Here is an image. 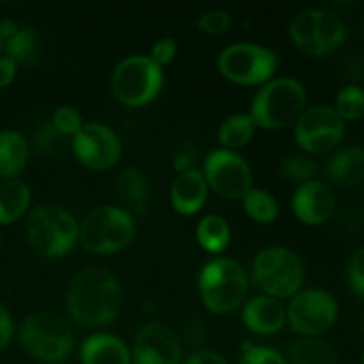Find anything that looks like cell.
Segmentation results:
<instances>
[{
	"mask_svg": "<svg viewBox=\"0 0 364 364\" xmlns=\"http://www.w3.org/2000/svg\"><path fill=\"white\" fill-rule=\"evenodd\" d=\"M347 39V27L340 14L329 9H318V21H316V45H318L320 57L333 53L340 48Z\"/></svg>",
	"mask_w": 364,
	"mask_h": 364,
	"instance_id": "cell-25",
	"label": "cell"
},
{
	"mask_svg": "<svg viewBox=\"0 0 364 364\" xmlns=\"http://www.w3.org/2000/svg\"><path fill=\"white\" fill-rule=\"evenodd\" d=\"M18 31H20V27H18V23L14 20H9V18L0 20V41L2 43L9 41Z\"/></svg>",
	"mask_w": 364,
	"mask_h": 364,
	"instance_id": "cell-42",
	"label": "cell"
},
{
	"mask_svg": "<svg viewBox=\"0 0 364 364\" xmlns=\"http://www.w3.org/2000/svg\"><path fill=\"white\" fill-rule=\"evenodd\" d=\"M363 36H364V28H363Z\"/></svg>",
	"mask_w": 364,
	"mask_h": 364,
	"instance_id": "cell-45",
	"label": "cell"
},
{
	"mask_svg": "<svg viewBox=\"0 0 364 364\" xmlns=\"http://www.w3.org/2000/svg\"><path fill=\"white\" fill-rule=\"evenodd\" d=\"M196 238H198L199 245L206 252H210V255H220L230 245V224H228V220L224 217L210 213V215H205L199 220L198 228H196Z\"/></svg>",
	"mask_w": 364,
	"mask_h": 364,
	"instance_id": "cell-24",
	"label": "cell"
},
{
	"mask_svg": "<svg viewBox=\"0 0 364 364\" xmlns=\"http://www.w3.org/2000/svg\"><path fill=\"white\" fill-rule=\"evenodd\" d=\"M338 116L343 121H355L364 116V89L359 85H347L336 96Z\"/></svg>",
	"mask_w": 364,
	"mask_h": 364,
	"instance_id": "cell-30",
	"label": "cell"
},
{
	"mask_svg": "<svg viewBox=\"0 0 364 364\" xmlns=\"http://www.w3.org/2000/svg\"><path fill=\"white\" fill-rule=\"evenodd\" d=\"M2 52H4V43L0 41V55H2Z\"/></svg>",
	"mask_w": 364,
	"mask_h": 364,
	"instance_id": "cell-43",
	"label": "cell"
},
{
	"mask_svg": "<svg viewBox=\"0 0 364 364\" xmlns=\"http://www.w3.org/2000/svg\"><path fill=\"white\" fill-rule=\"evenodd\" d=\"M291 212L308 226L323 224L334 212V194L320 181H308L299 185L291 196Z\"/></svg>",
	"mask_w": 364,
	"mask_h": 364,
	"instance_id": "cell-15",
	"label": "cell"
},
{
	"mask_svg": "<svg viewBox=\"0 0 364 364\" xmlns=\"http://www.w3.org/2000/svg\"><path fill=\"white\" fill-rule=\"evenodd\" d=\"M347 281L354 294L364 297V247L352 255L347 267Z\"/></svg>",
	"mask_w": 364,
	"mask_h": 364,
	"instance_id": "cell-36",
	"label": "cell"
},
{
	"mask_svg": "<svg viewBox=\"0 0 364 364\" xmlns=\"http://www.w3.org/2000/svg\"><path fill=\"white\" fill-rule=\"evenodd\" d=\"M255 132L256 124L249 114H233V116L223 121V124L219 127L217 139L223 144V149L235 151L238 148H244L252 139Z\"/></svg>",
	"mask_w": 364,
	"mask_h": 364,
	"instance_id": "cell-26",
	"label": "cell"
},
{
	"mask_svg": "<svg viewBox=\"0 0 364 364\" xmlns=\"http://www.w3.org/2000/svg\"><path fill=\"white\" fill-rule=\"evenodd\" d=\"M132 364H181V345L176 333L162 322H149L135 334Z\"/></svg>",
	"mask_w": 364,
	"mask_h": 364,
	"instance_id": "cell-14",
	"label": "cell"
},
{
	"mask_svg": "<svg viewBox=\"0 0 364 364\" xmlns=\"http://www.w3.org/2000/svg\"><path fill=\"white\" fill-rule=\"evenodd\" d=\"M198 27L201 28L203 32L212 36H220L226 34L231 27V18L226 11L223 9H212L206 11L199 16L198 20Z\"/></svg>",
	"mask_w": 364,
	"mask_h": 364,
	"instance_id": "cell-34",
	"label": "cell"
},
{
	"mask_svg": "<svg viewBox=\"0 0 364 364\" xmlns=\"http://www.w3.org/2000/svg\"><path fill=\"white\" fill-rule=\"evenodd\" d=\"M363 364H364V355H363Z\"/></svg>",
	"mask_w": 364,
	"mask_h": 364,
	"instance_id": "cell-44",
	"label": "cell"
},
{
	"mask_svg": "<svg viewBox=\"0 0 364 364\" xmlns=\"http://www.w3.org/2000/svg\"><path fill=\"white\" fill-rule=\"evenodd\" d=\"M206 185L226 199H242L252 188V171L242 155L230 149H213L203 164Z\"/></svg>",
	"mask_w": 364,
	"mask_h": 364,
	"instance_id": "cell-11",
	"label": "cell"
},
{
	"mask_svg": "<svg viewBox=\"0 0 364 364\" xmlns=\"http://www.w3.org/2000/svg\"><path fill=\"white\" fill-rule=\"evenodd\" d=\"M121 141L112 128L102 123H87L73 137V155L91 171H107L121 159Z\"/></svg>",
	"mask_w": 364,
	"mask_h": 364,
	"instance_id": "cell-13",
	"label": "cell"
},
{
	"mask_svg": "<svg viewBox=\"0 0 364 364\" xmlns=\"http://www.w3.org/2000/svg\"><path fill=\"white\" fill-rule=\"evenodd\" d=\"M251 276L263 295L277 299H291L304 284V265L291 249L272 245L262 249L252 259Z\"/></svg>",
	"mask_w": 364,
	"mask_h": 364,
	"instance_id": "cell-5",
	"label": "cell"
},
{
	"mask_svg": "<svg viewBox=\"0 0 364 364\" xmlns=\"http://www.w3.org/2000/svg\"><path fill=\"white\" fill-rule=\"evenodd\" d=\"M80 224L64 206L46 203L38 206L27 219L31 247L45 258H63L78 244Z\"/></svg>",
	"mask_w": 364,
	"mask_h": 364,
	"instance_id": "cell-4",
	"label": "cell"
},
{
	"mask_svg": "<svg viewBox=\"0 0 364 364\" xmlns=\"http://www.w3.org/2000/svg\"><path fill=\"white\" fill-rule=\"evenodd\" d=\"M181 364H230L220 354L212 350H199L188 355Z\"/></svg>",
	"mask_w": 364,
	"mask_h": 364,
	"instance_id": "cell-40",
	"label": "cell"
},
{
	"mask_svg": "<svg viewBox=\"0 0 364 364\" xmlns=\"http://www.w3.org/2000/svg\"><path fill=\"white\" fill-rule=\"evenodd\" d=\"M345 121L331 107H313L295 121V141L309 155H323L341 142Z\"/></svg>",
	"mask_w": 364,
	"mask_h": 364,
	"instance_id": "cell-12",
	"label": "cell"
},
{
	"mask_svg": "<svg viewBox=\"0 0 364 364\" xmlns=\"http://www.w3.org/2000/svg\"><path fill=\"white\" fill-rule=\"evenodd\" d=\"M220 75L238 85H263L272 80L277 70V55L256 43H237L219 53Z\"/></svg>",
	"mask_w": 364,
	"mask_h": 364,
	"instance_id": "cell-9",
	"label": "cell"
},
{
	"mask_svg": "<svg viewBox=\"0 0 364 364\" xmlns=\"http://www.w3.org/2000/svg\"><path fill=\"white\" fill-rule=\"evenodd\" d=\"M52 124L63 137H68V135L75 137L80 132V128L84 127V121H82L80 112L77 109L64 105L53 112Z\"/></svg>",
	"mask_w": 364,
	"mask_h": 364,
	"instance_id": "cell-33",
	"label": "cell"
},
{
	"mask_svg": "<svg viewBox=\"0 0 364 364\" xmlns=\"http://www.w3.org/2000/svg\"><path fill=\"white\" fill-rule=\"evenodd\" d=\"M135 235V220L121 206H100L84 219L78 242L92 255H114L127 247Z\"/></svg>",
	"mask_w": 364,
	"mask_h": 364,
	"instance_id": "cell-7",
	"label": "cell"
},
{
	"mask_svg": "<svg viewBox=\"0 0 364 364\" xmlns=\"http://www.w3.org/2000/svg\"><path fill=\"white\" fill-rule=\"evenodd\" d=\"M198 148H196L192 142H183L180 144L178 151L174 153V159H173V167L178 174L181 173H187V171L196 169V162H198Z\"/></svg>",
	"mask_w": 364,
	"mask_h": 364,
	"instance_id": "cell-37",
	"label": "cell"
},
{
	"mask_svg": "<svg viewBox=\"0 0 364 364\" xmlns=\"http://www.w3.org/2000/svg\"><path fill=\"white\" fill-rule=\"evenodd\" d=\"M176 52H178L176 41L171 38H162L153 45L151 53H149L148 57L156 64V66L164 68L166 64H169L174 57H176Z\"/></svg>",
	"mask_w": 364,
	"mask_h": 364,
	"instance_id": "cell-38",
	"label": "cell"
},
{
	"mask_svg": "<svg viewBox=\"0 0 364 364\" xmlns=\"http://www.w3.org/2000/svg\"><path fill=\"white\" fill-rule=\"evenodd\" d=\"M316 21H318V9H306L291 20L288 28L294 45L311 57H320L318 45H316Z\"/></svg>",
	"mask_w": 364,
	"mask_h": 364,
	"instance_id": "cell-27",
	"label": "cell"
},
{
	"mask_svg": "<svg viewBox=\"0 0 364 364\" xmlns=\"http://www.w3.org/2000/svg\"><path fill=\"white\" fill-rule=\"evenodd\" d=\"M288 364H338V354L329 341L318 336H302L288 347Z\"/></svg>",
	"mask_w": 364,
	"mask_h": 364,
	"instance_id": "cell-22",
	"label": "cell"
},
{
	"mask_svg": "<svg viewBox=\"0 0 364 364\" xmlns=\"http://www.w3.org/2000/svg\"><path fill=\"white\" fill-rule=\"evenodd\" d=\"M208 185L201 171L192 169L178 174L171 187V205L180 215H194L205 206Z\"/></svg>",
	"mask_w": 364,
	"mask_h": 364,
	"instance_id": "cell-17",
	"label": "cell"
},
{
	"mask_svg": "<svg viewBox=\"0 0 364 364\" xmlns=\"http://www.w3.org/2000/svg\"><path fill=\"white\" fill-rule=\"evenodd\" d=\"M121 306V284L105 267L92 265L80 270L68 287L66 308L78 326H109L117 318Z\"/></svg>",
	"mask_w": 364,
	"mask_h": 364,
	"instance_id": "cell-1",
	"label": "cell"
},
{
	"mask_svg": "<svg viewBox=\"0 0 364 364\" xmlns=\"http://www.w3.org/2000/svg\"><path fill=\"white\" fill-rule=\"evenodd\" d=\"M32 192L20 180H7L0 185V226L20 219L31 206Z\"/></svg>",
	"mask_w": 364,
	"mask_h": 364,
	"instance_id": "cell-23",
	"label": "cell"
},
{
	"mask_svg": "<svg viewBox=\"0 0 364 364\" xmlns=\"http://www.w3.org/2000/svg\"><path fill=\"white\" fill-rule=\"evenodd\" d=\"M244 201V212L249 219L259 224H272L279 217V205L270 192L263 188L252 187L247 194L242 198Z\"/></svg>",
	"mask_w": 364,
	"mask_h": 364,
	"instance_id": "cell-29",
	"label": "cell"
},
{
	"mask_svg": "<svg viewBox=\"0 0 364 364\" xmlns=\"http://www.w3.org/2000/svg\"><path fill=\"white\" fill-rule=\"evenodd\" d=\"M281 174L291 181L308 183L318 174V166L311 156L290 155L281 162Z\"/></svg>",
	"mask_w": 364,
	"mask_h": 364,
	"instance_id": "cell-31",
	"label": "cell"
},
{
	"mask_svg": "<svg viewBox=\"0 0 364 364\" xmlns=\"http://www.w3.org/2000/svg\"><path fill=\"white\" fill-rule=\"evenodd\" d=\"M116 191L121 201L127 205V212H134L137 215H144L148 210V181L141 171L134 167H127L117 174Z\"/></svg>",
	"mask_w": 364,
	"mask_h": 364,
	"instance_id": "cell-21",
	"label": "cell"
},
{
	"mask_svg": "<svg viewBox=\"0 0 364 364\" xmlns=\"http://www.w3.org/2000/svg\"><path fill=\"white\" fill-rule=\"evenodd\" d=\"M237 364H288L287 359L270 347H247Z\"/></svg>",
	"mask_w": 364,
	"mask_h": 364,
	"instance_id": "cell-35",
	"label": "cell"
},
{
	"mask_svg": "<svg viewBox=\"0 0 364 364\" xmlns=\"http://www.w3.org/2000/svg\"><path fill=\"white\" fill-rule=\"evenodd\" d=\"M164 85V71L148 55H132L112 71L110 91L127 107H144L155 102Z\"/></svg>",
	"mask_w": 364,
	"mask_h": 364,
	"instance_id": "cell-8",
	"label": "cell"
},
{
	"mask_svg": "<svg viewBox=\"0 0 364 364\" xmlns=\"http://www.w3.org/2000/svg\"><path fill=\"white\" fill-rule=\"evenodd\" d=\"M327 176L338 185H358L364 180V149L347 146L331 156Z\"/></svg>",
	"mask_w": 364,
	"mask_h": 364,
	"instance_id": "cell-19",
	"label": "cell"
},
{
	"mask_svg": "<svg viewBox=\"0 0 364 364\" xmlns=\"http://www.w3.org/2000/svg\"><path fill=\"white\" fill-rule=\"evenodd\" d=\"M14 333V323L13 318H11L9 311L0 304V352L11 343Z\"/></svg>",
	"mask_w": 364,
	"mask_h": 364,
	"instance_id": "cell-39",
	"label": "cell"
},
{
	"mask_svg": "<svg viewBox=\"0 0 364 364\" xmlns=\"http://www.w3.org/2000/svg\"><path fill=\"white\" fill-rule=\"evenodd\" d=\"M63 135L55 130L52 121H43L34 128L32 134V146H34L36 153L43 156H55L59 155L60 148H63Z\"/></svg>",
	"mask_w": 364,
	"mask_h": 364,
	"instance_id": "cell-32",
	"label": "cell"
},
{
	"mask_svg": "<svg viewBox=\"0 0 364 364\" xmlns=\"http://www.w3.org/2000/svg\"><path fill=\"white\" fill-rule=\"evenodd\" d=\"M198 290L205 308L213 315H228L242 306L249 290L244 267L231 258H213L198 277Z\"/></svg>",
	"mask_w": 364,
	"mask_h": 364,
	"instance_id": "cell-3",
	"label": "cell"
},
{
	"mask_svg": "<svg viewBox=\"0 0 364 364\" xmlns=\"http://www.w3.org/2000/svg\"><path fill=\"white\" fill-rule=\"evenodd\" d=\"M338 318V304L326 290L309 288L290 299L287 308V322L294 333L301 336H318L333 327Z\"/></svg>",
	"mask_w": 364,
	"mask_h": 364,
	"instance_id": "cell-10",
	"label": "cell"
},
{
	"mask_svg": "<svg viewBox=\"0 0 364 364\" xmlns=\"http://www.w3.org/2000/svg\"><path fill=\"white\" fill-rule=\"evenodd\" d=\"M18 338L31 358L43 363H63L75 347L71 327L55 313H32L21 322Z\"/></svg>",
	"mask_w": 364,
	"mask_h": 364,
	"instance_id": "cell-6",
	"label": "cell"
},
{
	"mask_svg": "<svg viewBox=\"0 0 364 364\" xmlns=\"http://www.w3.org/2000/svg\"><path fill=\"white\" fill-rule=\"evenodd\" d=\"M82 364H132L130 348L114 334L89 336L80 348Z\"/></svg>",
	"mask_w": 364,
	"mask_h": 364,
	"instance_id": "cell-18",
	"label": "cell"
},
{
	"mask_svg": "<svg viewBox=\"0 0 364 364\" xmlns=\"http://www.w3.org/2000/svg\"><path fill=\"white\" fill-rule=\"evenodd\" d=\"M306 89L291 77L272 78L262 85L251 103V119L256 128L281 130L301 117L306 110Z\"/></svg>",
	"mask_w": 364,
	"mask_h": 364,
	"instance_id": "cell-2",
	"label": "cell"
},
{
	"mask_svg": "<svg viewBox=\"0 0 364 364\" xmlns=\"http://www.w3.org/2000/svg\"><path fill=\"white\" fill-rule=\"evenodd\" d=\"M4 52L16 64H31L38 60L41 52V38L34 28L23 27L9 41L4 43Z\"/></svg>",
	"mask_w": 364,
	"mask_h": 364,
	"instance_id": "cell-28",
	"label": "cell"
},
{
	"mask_svg": "<svg viewBox=\"0 0 364 364\" xmlns=\"http://www.w3.org/2000/svg\"><path fill=\"white\" fill-rule=\"evenodd\" d=\"M28 160V144L16 130L0 132V178L14 180L25 169Z\"/></svg>",
	"mask_w": 364,
	"mask_h": 364,
	"instance_id": "cell-20",
	"label": "cell"
},
{
	"mask_svg": "<svg viewBox=\"0 0 364 364\" xmlns=\"http://www.w3.org/2000/svg\"><path fill=\"white\" fill-rule=\"evenodd\" d=\"M242 322L258 336H272L279 333L287 323V309L277 299L269 295H256L244 304Z\"/></svg>",
	"mask_w": 364,
	"mask_h": 364,
	"instance_id": "cell-16",
	"label": "cell"
},
{
	"mask_svg": "<svg viewBox=\"0 0 364 364\" xmlns=\"http://www.w3.org/2000/svg\"><path fill=\"white\" fill-rule=\"evenodd\" d=\"M16 70L18 64L13 59H9L7 55H0V89L13 84V80L16 78Z\"/></svg>",
	"mask_w": 364,
	"mask_h": 364,
	"instance_id": "cell-41",
	"label": "cell"
}]
</instances>
